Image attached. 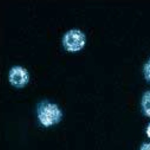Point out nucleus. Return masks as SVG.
Wrapping results in <instances>:
<instances>
[{
	"instance_id": "20e7f679",
	"label": "nucleus",
	"mask_w": 150,
	"mask_h": 150,
	"mask_svg": "<svg viewBox=\"0 0 150 150\" xmlns=\"http://www.w3.org/2000/svg\"><path fill=\"white\" fill-rule=\"evenodd\" d=\"M141 105L144 114L150 117V90L147 91L143 95Z\"/></svg>"
},
{
	"instance_id": "0eeeda50",
	"label": "nucleus",
	"mask_w": 150,
	"mask_h": 150,
	"mask_svg": "<svg viewBox=\"0 0 150 150\" xmlns=\"http://www.w3.org/2000/svg\"><path fill=\"white\" fill-rule=\"evenodd\" d=\"M146 133L148 136V137L150 138V123L148 125L147 128V130H146Z\"/></svg>"
},
{
	"instance_id": "f03ea898",
	"label": "nucleus",
	"mask_w": 150,
	"mask_h": 150,
	"mask_svg": "<svg viewBox=\"0 0 150 150\" xmlns=\"http://www.w3.org/2000/svg\"><path fill=\"white\" fill-rule=\"evenodd\" d=\"M86 42L85 35L81 30L72 29L66 33L63 38V44L69 51L75 52L83 47Z\"/></svg>"
},
{
	"instance_id": "7ed1b4c3",
	"label": "nucleus",
	"mask_w": 150,
	"mask_h": 150,
	"mask_svg": "<svg viewBox=\"0 0 150 150\" xmlns=\"http://www.w3.org/2000/svg\"><path fill=\"white\" fill-rule=\"evenodd\" d=\"M9 81L16 87H22L29 81V75L26 69L20 66H14L9 72Z\"/></svg>"
},
{
	"instance_id": "39448f33",
	"label": "nucleus",
	"mask_w": 150,
	"mask_h": 150,
	"mask_svg": "<svg viewBox=\"0 0 150 150\" xmlns=\"http://www.w3.org/2000/svg\"><path fill=\"white\" fill-rule=\"evenodd\" d=\"M143 72L145 79L150 82V58L144 64Z\"/></svg>"
},
{
	"instance_id": "423d86ee",
	"label": "nucleus",
	"mask_w": 150,
	"mask_h": 150,
	"mask_svg": "<svg viewBox=\"0 0 150 150\" xmlns=\"http://www.w3.org/2000/svg\"><path fill=\"white\" fill-rule=\"evenodd\" d=\"M139 150H150V144H142Z\"/></svg>"
},
{
	"instance_id": "f257e3e1",
	"label": "nucleus",
	"mask_w": 150,
	"mask_h": 150,
	"mask_svg": "<svg viewBox=\"0 0 150 150\" xmlns=\"http://www.w3.org/2000/svg\"><path fill=\"white\" fill-rule=\"evenodd\" d=\"M37 112L40 123L46 127L56 125L62 117V112L57 105L47 101L38 104Z\"/></svg>"
}]
</instances>
